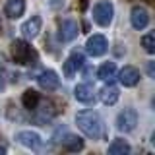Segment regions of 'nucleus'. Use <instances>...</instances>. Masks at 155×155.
Segmentation results:
<instances>
[{
	"mask_svg": "<svg viewBox=\"0 0 155 155\" xmlns=\"http://www.w3.org/2000/svg\"><path fill=\"white\" fill-rule=\"evenodd\" d=\"M48 4H51V8H52V10H60L66 2H64V0H51Z\"/></svg>",
	"mask_w": 155,
	"mask_h": 155,
	"instance_id": "22",
	"label": "nucleus"
},
{
	"mask_svg": "<svg viewBox=\"0 0 155 155\" xmlns=\"http://www.w3.org/2000/svg\"><path fill=\"white\" fill-rule=\"evenodd\" d=\"M0 153H6V145H2V143H0Z\"/></svg>",
	"mask_w": 155,
	"mask_h": 155,
	"instance_id": "23",
	"label": "nucleus"
},
{
	"mask_svg": "<svg viewBox=\"0 0 155 155\" xmlns=\"http://www.w3.org/2000/svg\"><path fill=\"white\" fill-rule=\"evenodd\" d=\"M12 58L19 66H33L37 64V51L25 41H14L12 43Z\"/></svg>",
	"mask_w": 155,
	"mask_h": 155,
	"instance_id": "2",
	"label": "nucleus"
},
{
	"mask_svg": "<svg viewBox=\"0 0 155 155\" xmlns=\"http://www.w3.org/2000/svg\"><path fill=\"white\" fill-rule=\"evenodd\" d=\"M58 142H60V145L64 149H68V151H81V149H84V140L74 136V134H70V132H64Z\"/></svg>",
	"mask_w": 155,
	"mask_h": 155,
	"instance_id": "15",
	"label": "nucleus"
},
{
	"mask_svg": "<svg viewBox=\"0 0 155 155\" xmlns=\"http://www.w3.org/2000/svg\"><path fill=\"white\" fill-rule=\"evenodd\" d=\"M39 99H41V95H39L35 89H27L25 93H23V97H21V103H23V107H25V109L33 110V109L37 107Z\"/></svg>",
	"mask_w": 155,
	"mask_h": 155,
	"instance_id": "19",
	"label": "nucleus"
},
{
	"mask_svg": "<svg viewBox=\"0 0 155 155\" xmlns=\"http://www.w3.org/2000/svg\"><path fill=\"white\" fill-rule=\"evenodd\" d=\"M74 97L80 101V103H85V105L93 103V101H95V89H93V85H89V84H80V85H76Z\"/></svg>",
	"mask_w": 155,
	"mask_h": 155,
	"instance_id": "13",
	"label": "nucleus"
},
{
	"mask_svg": "<svg viewBox=\"0 0 155 155\" xmlns=\"http://www.w3.org/2000/svg\"><path fill=\"white\" fill-rule=\"evenodd\" d=\"M0 68H4V56L0 54Z\"/></svg>",
	"mask_w": 155,
	"mask_h": 155,
	"instance_id": "24",
	"label": "nucleus"
},
{
	"mask_svg": "<svg viewBox=\"0 0 155 155\" xmlns=\"http://www.w3.org/2000/svg\"><path fill=\"white\" fill-rule=\"evenodd\" d=\"M109 153L110 155H126V153H130V145L126 140H114L109 145Z\"/></svg>",
	"mask_w": 155,
	"mask_h": 155,
	"instance_id": "20",
	"label": "nucleus"
},
{
	"mask_svg": "<svg viewBox=\"0 0 155 155\" xmlns=\"http://www.w3.org/2000/svg\"><path fill=\"white\" fill-rule=\"evenodd\" d=\"M118 81L124 87H134L140 81V70L134 66H124L122 70L118 72Z\"/></svg>",
	"mask_w": 155,
	"mask_h": 155,
	"instance_id": "12",
	"label": "nucleus"
},
{
	"mask_svg": "<svg viewBox=\"0 0 155 155\" xmlns=\"http://www.w3.org/2000/svg\"><path fill=\"white\" fill-rule=\"evenodd\" d=\"M4 12L10 19L21 18L23 12H25V0H8L6 6H4Z\"/></svg>",
	"mask_w": 155,
	"mask_h": 155,
	"instance_id": "16",
	"label": "nucleus"
},
{
	"mask_svg": "<svg viewBox=\"0 0 155 155\" xmlns=\"http://www.w3.org/2000/svg\"><path fill=\"white\" fill-rule=\"evenodd\" d=\"M136 124H138V113H136L134 109H124L120 110L118 116H116V128L120 130V132H132L136 128Z\"/></svg>",
	"mask_w": 155,
	"mask_h": 155,
	"instance_id": "4",
	"label": "nucleus"
},
{
	"mask_svg": "<svg viewBox=\"0 0 155 155\" xmlns=\"http://www.w3.org/2000/svg\"><path fill=\"white\" fill-rule=\"evenodd\" d=\"M130 21H132V27L142 31V29L147 27L149 23V12L143 6H134L132 12H130Z\"/></svg>",
	"mask_w": 155,
	"mask_h": 155,
	"instance_id": "9",
	"label": "nucleus"
},
{
	"mask_svg": "<svg viewBox=\"0 0 155 155\" xmlns=\"http://www.w3.org/2000/svg\"><path fill=\"white\" fill-rule=\"evenodd\" d=\"M107 48H109V43H107L105 35H91L85 43V51L91 56H103Z\"/></svg>",
	"mask_w": 155,
	"mask_h": 155,
	"instance_id": "8",
	"label": "nucleus"
},
{
	"mask_svg": "<svg viewBox=\"0 0 155 155\" xmlns=\"http://www.w3.org/2000/svg\"><path fill=\"white\" fill-rule=\"evenodd\" d=\"M84 66H85L84 54L78 52V51H74L70 56H68V60L64 62V74H66V78H74V74L78 70H81Z\"/></svg>",
	"mask_w": 155,
	"mask_h": 155,
	"instance_id": "10",
	"label": "nucleus"
},
{
	"mask_svg": "<svg viewBox=\"0 0 155 155\" xmlns=\"http://www.w3.org/2000/svg\"><path fill=\"white\" fill-rule=\"evenodd\" d=\"M97 76H99V80H103V81H110L116 76V64L114 62H105V64L99 68Z\"/></svg>",
	"mask_w": 155,
	"mask_h": 155,
	"instance_id": "18",
	"label": "nucleus"
},
{
	"mask_svg": "<svg viewBox=\"0 0 155 155\" xmlns=\"http://www.w3.org/2000/svg\"><path fill=\"white\" fill-rule=\"evenodd\" d=\"M76 124L78 128L91 140H101L105 136V124L99 113L95 110H80L76 114Z\"/></svg>",
	"mask_w": 155,
	"mask_h": 155,
	"instance_id": "1",
	"label": "nucleus"
},
{
	"mask_svg": "<svg viewBox=\"0 0 155 155\" xmlns=\"http://www.w3.org/2000/svg\"><path fill=\"white\" fill-rule=\"evenodd\" d=\"M16 140L18 143H21L23 147L27 149H33V151H39L43 147V140L37 132H31V130H21V132L16 134Z\"/></svg>",
	"mask_w": 155,
	"mask_h": 155,
	"instance_id": "5",
	"label": "nucleus"
},
{
	"mask_svg": "<svg viewBox=\"0 0 155 155\" xmlns=\"http://www.w3.org/2000/svg\"><path fill=\"white\" fill-rule=\"evenodd\" d=\"M56 114L54 107H52L51 101H45V99H39L37 107L33 109V118L37 120L39 124H45L48 120H52V116Z\"/></svg>",
	"mask_w": 155,
	"mask_h": 155,
	"instance_id": "6",
	"label": "nucleus"
},
{
	"mask_svg": "<svg viewBox=\"0 0 155 155\" xmlns=\"http://www.w3.org/2000/svg\"><path fill=\"white\" fill-rule=\"evenodd\" d=\"M142 45H143V48L149 52V54H153L155 52V35L153 33H147V35L142 37Z\"/></svg>",
	"mask_w": 155,
	"mask_h": 155,
	"instance_id": "21",
	"label": "nucleus"
},
{
	"mask_svg": "<svg viewBox=\"0 0 155 155\" xmlns=\"http://www.w3.org/2000/svg\"><path fill=\"white\" fill-rule=\"evenodd\" d=\"M37 81H39V85L43 87V89H47V91H54L60 87V78H58V74L54 70H45V72H41L37 78Z\"/></svg>",
	"mask_w": 155,
	"mask_h": 155,
	"instance_id": "11",
	"label": "nucleus"
},
{
	"mask_svg": "<svg viewBox=\"0 0 155 155\" xmlns=\"http://www.w3.org/2000/svg\"><path fill=\"white\" fill-rule=\"evenodd\" d=\"M99 97H101V101H103L105 105H114L116 101H118L120 93H118V89H116L114 85H105L103 89H101Z\"/></svg>",
	"mask_w": 155,
	"mask_h": 155,
	"instance_id": "17",
	"label": "nucleus"
},
{
	"mask_svg": "<svg viewBox=\"0 0 155 155\" xmlns=\"http://www.w3.org/2000/svg\"><path fill=\"white\" fill-rule=\"evenodd\" d=\"M41 25H43V21H41V18H39V16L29 18L27 21L21 25V35L25 37V39H35L39 35V31H41Z\"/></svg>",
	"mask_w": 155,
	"mask_h": 155,
	"instance_id": "14",
	"label": "nucleus"
},
{
	"mask_svg": "<svg viewBox=\"0 0 155 155\" xmlns=\"http://www.w3.org/2000/svg\"><path fill=\"white\" fill-rule=\"evenodd\" d=\"M78 33H80V27H78V23L74 19H62V21L58 23V39H60L62 43L74 41L78 37Z\"/></svg>",
	"mask_w": 155,
	"mask_h": 155,
	"instance_id": "7",
	"label": "nucleus"
},
{
	"mask_svg": "<svg viewBox=\"0 0 155 155\" xmlns=\"http://www.w3.org/2000/svg\"><path fill=\"white\" fill-rule=\"evenodd\" d=\"M114 16V6L109 0H101L93 6V21L101 27H109Z\"/></svg>",
	"mask_w": 155,
	"mask_h": 155,
	"instance_id": "3",
	"label": "nucleus"
}]
</instances>
